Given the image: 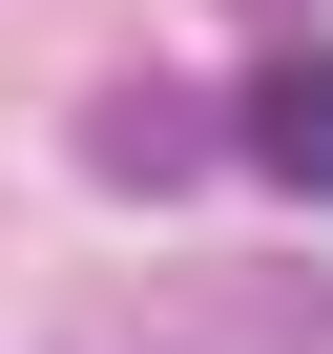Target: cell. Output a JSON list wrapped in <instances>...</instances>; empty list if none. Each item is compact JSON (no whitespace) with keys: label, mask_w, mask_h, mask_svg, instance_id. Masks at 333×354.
<instances>
[{"label":"cell","mask_w":333,"mask_h":354,"mask_svg":"<svg viewBox=\"0 0 333 354\" xmlns=\"http://www.w3.org/2000/svg\"><path fill=\"white\" fill-rule=\"evenodd\" d=\"M229 167L292 188V209H333V42H271V63L229 84Z\"/></svg>","instance_id":"1"},{"label":"cell","mask_w":333,"mask_h":354,"mask_svg":"<svg viewBox=\"0 0 333 354\" xmlns=\"http://www.w3.org/2000/svg\"><path fill=\"white\" fill-rule=\"evenodd\" d=\"M209 125H229L209 84H104V104H84V167H104V188H188Z\"/></svg>","instance_id":"2"},{"label":"cell","mask_w":333,"mask_h":354,"mask_svg":"<svg viewBox=\"0 0 333 354\" xmlns=\"http://www.w3.org/2000/svg\"><path fill=\"white\" fill-rule=\"evenodd\" d=\"M166 354H333V292H250V271H188V292H166Z\"/></svg>","instance_id":"3"},{"label":"cell","mask_w":333,"mask_h":354,"mask_svg":"<svg viewBox=\"0 0 333 354\" xmlns=\"http://www.w3.org/2000/svg\"><path fill=\"white\" fill-rule=\"evenodd\" d=\"M229 21H271V42H312V0H229Z\"/></svg>","instance_id":"4"}]
</instances>
